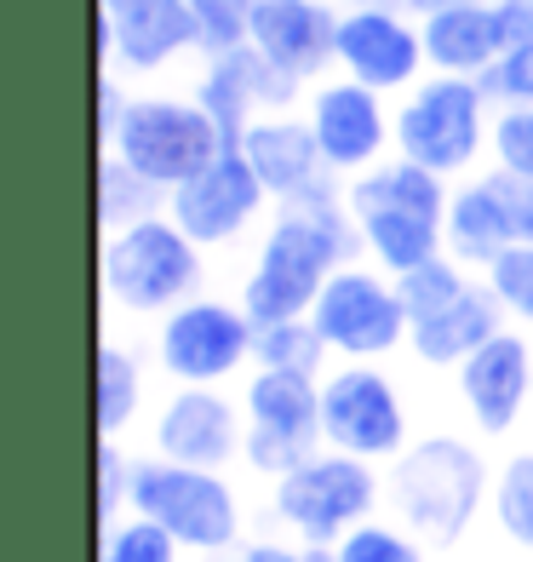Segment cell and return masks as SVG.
Instances as JSON below:
<instances>
[{
    "instance_id": "obj_1",
    "label": "cell",
    "mask_w": 533,
    "mask_h": 562,
    "mask_svg": "<svg viewBox=\"0 0 533 562\" xmlns=\"http://www.w3.org/2000/svg\"><path fill=\"white\" fill-rule=\"evenodd\" d=\"M344 213L350 207H333L321 195V184L282 201L270 236L259 241V259H252V270L241 281V311L252 316V327L298 322L316 311L327 276L350 265L355 218H344Z\"/></svg>"
},
{
    "instance_id": "obj_2",
    "label": "cell",
    "mask_w": 533,
    "mask_h": 562,
    "mask_svg": "<svg viewBox=\"0 0 533 562\" xmlns=\"http://www.w3.org/2000/svg\"><path fill=\"white\" fill-rule=\"evenodd\" d=\"M447 201L453 195H447L442 172L396 156V161L367 167L355 178L344 207L355 218V236L373 247V259L390 276H401V270L447 252Z\"/></svg>"
},
{
    "instance_id": "obj_3",
    "label": "cell",
    "mask_w": 533,
    "mask_h": 562,
    "mask_svg": "<svg viewBox=\"0 0 533 562\" xmlns=\"http://www.w3.org/2000/svg\"><path fill=\"white\" fill-rule=\"evenodd\" d=\"M481 494H488V465L481 453L460 437H424L413 453H396L390 471V499L401 522L436 546H453L476 522Z\"/></svg>"
},
{
    "instance_id": "obj_4",
    "label": "cell",
    "mask_w": 533,
    "mask_h": 562,
    "mask_svg": "<svg viewBox=\"0 0 533 562\" xmlns=\"http://www.w3.org/2000/svg\"><path fill=\"white\" fill-rule=\"evenodd\" d=\"M201 247L172 224V213L138 218L104 236V293L133 316H167L201 293Z\"/></svg>"
},
{
    "instance_id": "obj_5",
    "label": "cell",
    "mask_w": 533,
    "mask_h": 562,
    "mask_svg": "<svg viewBox=\"0 0 533 562\" xmlns=\"http://www.w3.org/2000/svg\"><path fill=\"white\" fill-rule=\"evenodd\" d=\"M104 149L172 195L184 178H195L207 161H218L230 144H224V126L213 121V110L201 98H161L156 92V98H133L126 104L115 138Z\"/></svg>"
},
{
    "instance_id": "obj_6",
    "label": "cell",
    "mask_w": 533,
    "mask_h": 562,
    "mask_svg": "<svg viewBox=\"0 0 533 562\" xmlns=\"http://www.w3.org/2000/svg\"><path fill=\"white\" fill-rule=\"evenodd\" d=\"M481 144H494L488 133V92L470 75H436L408 92V104L396 110V156H408L430 172H465Z\"/></svg>"
},
{
    "instance_id": "obj_7",
    "label": "cell",
    "mask_w": 533,
    "mask_h": 562,
    "mask_svg": "<svg viewBox=\"0 0 533 562\" xmlns=\"http://www.w3.org/2000/svg\"><path fill=\"white\" fill-rule=\"evenodd\" d=\"M133 510L161 522L190 551H224L241 528L230 482L178 459H133Z\"/></svg>"
},
{
    "instance_id": "obj_8",
    "label": "cell",
    "mask_w": 533,
    "mask_h": 562,
    "mask_svg": "<svg viewBox=\"0 0 533 562\" xmlns=\"http://www.w3.org/2000/svg\"><path fill=\"white\" fill-rule=\"evenodd\" d=\"M321 437V385L310 373L259 368L247 379V465L264 476H287L316 453Z\"/></svg>"
},
{
    "instance_id": "obj_9",
    "label": "cell",
    "mask_w": 533,
    "mask_h": 562,
    "mask_svg": "<svg viewBox=\"0 0 533 562\" xmlns=\"http://www.w3.org/2000/svg\"><path fill=\"white\" fill-rule=\"evenodd\" d=\"M252 345H259V327L241 304L201 293L167 311L156 334V356L178 385H218V379L241 373L252 362Z\"/></svg>"
},
{
    "instance_id": "obj_10",
    "label": "cell",
    "mask_w": 533,
    "mask_h": 562,
    "mask_svg": "<svg viewBox=\"0 0 533 562\" xmlns=\"http://www.w3.org/2000/svg\"><path fill=\"white\" fill-rule=\"evenodd\" d=\"M310 322L321 327L327 350L350 356V362H373V356H390L408 339V304L396 293V276L385 281L367 265H344L327 276V288L316 299Z\"/></svg>"
},
{
    "instance_id": "obj_11",
    "label": "cell",
    "mask_w": 533,
    "mask_h": 562,
    "mask_svg": "<svg viewBox=\"0 0 533 562\" xmlns=\"http://www.w3.org/2000/svg\"><path fill=\"white\" fill-rule=\"evenodd\" d=\"M378 499L373 465L355 453H310L298 471L275 476V510L304 533L310 546L344 540L355 522H367V510Z\"/></svg>"
},
{
    "instance_id": "obj_12",
    "label": "cell",
    "mask_w": 533,
    "mask_h": 562,
    "mask_svg": "<svg viewBox=\"0 0 533 562\" xmlns=\"http://www.w3.org/2000/svg\"><path fill=\"white\" fill-rule=\"evenodd\" d=\"M321 437L355 459H396L408 442V414H401L396 385L367 362H350L321 379Z\"/></svg>"
},
{
    "instance_id": "obj_13",
    "label": "cell",
    "mask_w": 533,
    "mask_h": 562,
    "mask_svg": "<svg viewBox=\"0 0 533 562\" xmlns=\"http://www.w3.org/2000/svg\"><path fill=\"white\" fill-rule=\"evenodd\" d=\"M264 201H270V190L252 172V161L241 149H224L218 161H207L195 178H184L167 195V213L195 247H230L252 229V218L264 213Z\"/></svg>"
},
{
    "instance_id": "obj_14",
    "label": "cell",
    "mask_w": 533,
    "mask_h": 562,
    "mask_svg": "<svg viewBox=\"0 0 533 562\" xmlns=\"http://www.w3.org/2000/svg\"><path fill=\"white\" fill-rule=\"evenodd\" d=\"M98 41H104V69L156 75L178 53L201 46V23L190 0H98Z\"/></svg>"
},
{
    "instance_id": "obj_15",
    "label": "cell",
    "mask_w": 533,
    "mask_h": 562,
    "mask_svg": "<svg viewBox=\"0 0 533 562\" xmlns=\"http://www.w3.org/2000/svg\"><path fill=\"white\" fill-rule=\"evenodd\" d=\"M385 92H373L362 81H327L310 92V133L321 144V161L333 172H367L378 161V149L396 138V115H385L378 104Z\"/></svg>"
},
{
    "instance_id": "obj_16",
    "label": "cell",
    "mask_w": 533,
    "mask_h": 562,
    "mask_svg": "<svg viewBox=\"0 0 533 562\" xmlns=\"http://www.w3.org/2000/svg\"><path fill=\"white\" fill-rule=\"evenodd\" d=\"M339 18L344 12L321 7V0H259V7H252L247 46L270 69L293 75V81L304 87L339 58Z\"/></svg>"
},
{
    "instance_id": "obj_17",
    "label": "cell",
    "mask_w": 533,
    "mask_h": 562,
    "mask_svg": "<svg viewBox=\"0 0 533 562\" xmlns=\"http://www.w3.org/2000/svg\"><path fill=\"white\" fill-rule=\"evenodd\" d=\"M339 64L350 69V81L373 92H401L419 81L430 58L408 18H396L390 7H355L339 18Z\"/></svg>"
},
{
    "instance_id": "obj_18",
    "label": "cell",
    "mask_w": 533,
    "mask_h": 562,
    "mask_svg": "<svg viewBox=\"0 0 533 562\" xmlns=\"http://www.w3.org/2000/svg\"><path fill=\"white\" fill-rule=\"evenodd\" d=\"M156 448H161V459H178V465L224 471L247 448V425H241V414L230 407V396H218L207 385H184L161 407Z\"/></svg>"
},
{
    "instance_id": "obj_19",
    "label": "cell",
    "mask_w": 533,
    "mask_h": 562,
    "mask_svg": "<svg viewBox=\"0 0 533 562\" xmlns=\"http://www.w3.org/2000/svg\"><path fill=\"white\" fill-rule=\"evenodd\" d=\"M528 391H533V350L522 334H494L470 362H460V396L488 437H504L522 419Z\"/></svg>"
},
{
    "instance_id": "obj_20",
    "label": "cell",
    "mask_w": 533,
    "mask_h": 562,
    "mask_svg": "<svg viewBox=\"0 0 533 562\" xmlns=\"http://www.w3.org/2000/svg\"><path fill=\"white\" fill-rule=\"evenodd\" d=\"M241 156L252 161V172L264 178V190L275 201H293L304 190L321 184V144L310 133V121H293V115H264L241 133Z\"/></svg>"
},
{
    "instance_id": "obj_21",
    "label": "cell",
    "mask_w": 533,
    "mask_h": 562,
    "mask_svg": "<svg viewBox=\"0 0 533 562\" xmlns=\"http://www.w3.org/2000/svg\"><path fill=\"white\" fill-rule=\"evenodd\" d=\"M499 316H504L499 293L488 288V281H481V288L470 281V288L453 299V304H442L436 316H424V322L408 327L413 356H419V362H430V368H460V362H470V356L488 345L494 334H504Z\"/></svg>"
},
{
    "instance_id": "obj_22",
    "label": "cell",
    "mask_w": 533,
    "mask_h": 562,
    "mask_svg": "<svg viewBox=\"0 0 533 562\" xmlns=\"http://www.w3.org/2000/svg\"><path fill=\"white\" fill-rule=\"evenodd\" d=\"M419 35H424V58H430L436 75H470V81H481V75L499 64V53H504L494 0H470V7L430 12L419 23Z\"/></svg>"
},
{
    "instance_id": "obj_23",
    "label": "cell",
    "mask_w": 533,
    "mask_h": 562,
    "mask_svg": "<svg viewBox=\"0 0 533 562\" xmlns=\"http://www.w3.org/2000/svg\"><path fill=\"white\" fill-rule=\"evenodd\" d=\"M504 247H517V224H511V201L499 190V172H488L447 201V252L460 265L488 270Z\"/></svg>"
},
{
    "instance_id": "obj_24",
    "label": "cell",
    "mask_w": 533,
    "mask_h": 562,
    "mask_svg": "<svg viewBox=\"0 0 533 562\" xmlns=\"http://www.w3.org/2000/svg\"><path fill=\"white\" fill-rule=\"evenodd\" d=\"M138 396H144L138 356L115 339H104L98 345V437H121L126 419L138 414Z\"/></svg>"
},
{
    "instance_id": "obj_25",
    "label": "cell",
    "mask_w": 533,
    "mask_h": 562,
    "mask_svg": "<svg viewBox=\"0 0 533 562\" xmlns=\"http://www.w3.org/2000/svg\"><path fill=\"white\" fill-rule=\"evenodd\" d=\"M98 201H104V229H126L138 218H156V207H167V190L138 178L121 156L104 149V167H98Z\"/></svg>"
},
{
    "instance_id": "obj_26",
    "label": "cell",
    "mask_w": 533,
    "mask_h": 562,
    "mask_svg": "<svg viewBox=\"0 0 533 562\" xmlns=\"http://www.w3.org/2000/svg\"><path fill=\"white\" fill-rule=\"evenodd\" d=\"M321 356H327V339L310 316L259 327V345H252V362L259 368H287V373H310V379L321 373Z\"/></svg>"
},
{
    "instance_id": "obj_27",
    "label": "cell",
    "mask_w": 533,
    "mask_h": 562,
    "mask_svg": "<svg viewBox=\"0 0 533 562\" xmlns=\"http://www.w3.org/2000/svg\"><path fill=\"white\" fill-rule=\"evenodd\" d=\"M465 288H470V281H465V270H460V259H453V252H442V259H424V265H413V270L396 276V293H401V304H408V322L436 316L442 304H453Z\"/></svg>"
},
{
    "instance_id": "obj_28",
    "label": "cell",
    "mask_w": 533,
    "mask_h": 562,
    "mask_svg": "<svg viewBox=\"0 0 533 562\" xmlns=\"http://www.w3.org/2000/svg\"><path fill=\"white\" fill-rule=\"evenodd\" d=\"M494 517H499V528L511 533L517 546H528V551H533V453H517L511 465L499 471Z\"/></svg>"
},
{
    "instance_id": "obj_29",
    "label": "cell",
    "mask_w": 533,
    "mask_h": 562,
    "mask_svg": "<svg viewBox=\"0 0 533 562\" xmlns=\"http://www.w3.org/2000/svg\"><path fill=\"white\" fill-rule=\"evenodd\" d=\"M98 562H178V540L133 510V522H115L104 528V551H98Z\"/></svg>"
},
{
    "instance_id": "obj_30",
    "label": "cell",
    "mask_w": 533,
    "mask_h": 562,
    "mask_svg": "<svg viewBox=\"0 0 533 562\" xmlns=\"http://www.w3.org/2000/svg\"><path fill=\"white\" fill-rule=\"evenodd\" d=\"M488 288L499 293V304L517 322L533 327V241H517V247L499 252V259L488 265Z\"/></svg>"
},
{
    "instance_id": "obj_31",
    "label": "cell",
    "mask_w": 533,
    "mask_h": 562,
    "mask_svg": "<svg viewBox=\"0 0 533 562\" xmlns=\"http://www.w3.org/2000/svg\"><path fill=\"white\" fill-rule=\"evenodd\" d=\"M252 7H259V0H190V12H195V23H201V46H207L213 58L247 46Z\"/></svg>"
},
{
    "instance_id": "obj_32",
    "label": "cell",
    "mask_w": 533,
    "mask_h": 562,
    "mask_svg": "<svg viewBox=\"0 0 533 562\" xmlns=\"http://www.w3.org/2000/svg\"><path fill=\"white\" fill-rule=\"evenodd\" d=\"M333 562H424L419 546L396 528H378V522H355L344 540L333 546Z\"/></svg>"
},
{
    "instance_id": "obj_33",
    "label": "cell",
    "mask_w": 533,
    "mask_h": 562,
    "mask_svg": "<svg viewBox=\"0 0 533 562\" xmlns=\"http://www.w3.org/2000/svg\"><path fill=\"white\" fill-rule=\"evenodd\" d=\"M481 92L499 98L504 110H522L533 104V46H504L499 64L481 75Z\"/></svg>"
},
{
    "instance_id": "obj_34",
    "label": "cell",
    "mask_w": 533,
    "mask_h": 562,
    "mask_svg": "<svg viewBox=\"0 0 533 562\" xmlns=\"http://www.w3.org/2000/svg\"><path fill=\"white\" fill-rule=\"evenodd\" d=\"M494 161L517 178H533V104L504 110L494 121Z\"/></svg>"
},
{
    "instance_id": "obj_35",
    "label": "cell",
    "mask_w": 533,
    "mask_h": 562,
    "mask_svg": "<svg viewBox=\"0 0 533 562\" xmlns=\"http://www.w3.org/2000/svg\"><path fill=\"white\" fill-rule=\"evenodd\" d=\"M121 499H133V465L121 459L115 437H98V522L115 528Z\"/></svg>"
},
{
    "instance_id": "obj_36",
    "label": "cell",
    "mask_w": 533,
    "mask_h": 562,
    "mask_svg": "<svg viewBox=\"0 0 533 562\" xmlns=\"http://www.w3.org/2000/svg\"><path fill=\"white\" fill-rule=\"evenodd\" d=\"M494 172H499V190H504V201H511L517 241H533V178H517V172H504V167H494Z\"/></svg>"
},
{
    "instance_id": "obj_37",
    "label": "cell",
    "mask_w": 533,
    "mask_h": 562,
    "mask_svg": "<svg viewBox=\"0 0 533 562\" xmlns=\"http://www.w3.org/2000/svg\"><path fill=\"white\" fill-rule=\"evenodd\" d=\"M504 46H533V0H494Z\"/></svg>"
},
{
    "instance_id": "obj_38",
    "label": "cell",
    "mask_w": 533,
    "mask_h": 562,
    "mask_svg": "<svg viewBox=\"0 0 533 562\" xmlns=\"http://www.w3.org/2000/svg\"><path fill=\"white\" fill-rule=\"evenodd\" d=\"M241 562H304V551H287V546H247Z\"/></svg>"
},
{
    "instance_id": "obj_39",
    "label": "cell",
    "mask_w": 533,
    "mask_h": 562,
    "mask_svg": "<svg viewBox=\"0 0 533 562\" xmlns=\"http://www.w3.org/2000/svg\"><path fill=\"white\" fill-rule=\"evenodd\" d=\"M408 12H419V18H430V12H447V7H470V0H401Z\"/></svg>"
}]
</instances>
